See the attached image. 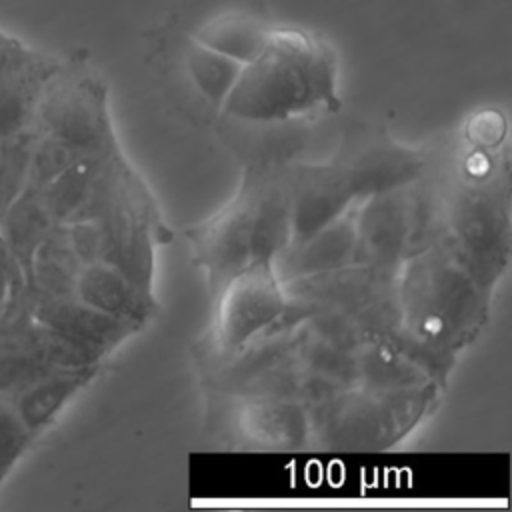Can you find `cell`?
Returning a JSON list of instances; mask_svg holds the SVG:
<instances>
[{
  "label": "cell",
  "instance_id": "9c48e42d",
  "mask_svg": "<svg viewBox=\"0 0 512 512\" xmlns=\"http://www.w3.org/2000/svg\"><path fill=\"white\" fill-rule=\"evenodd\" d=\"M508 232V204L496 186L488 184L458 194L442 238L472 274L492 288L508 262Z\"/></svg>",
  "mask_w": 512,
  "mask_h": 512
},
{
  "label": "cell",
  "instance_id": "52a82bcc",
  "mask_svg": "<svg viewBox=\"0 0 512 512\" xmlns=\"http://www.w3.org/2000/svg\"><path fill=\"white\" fill-rule=\"evenodd\" d=\"M100 364L40 322L30 308L28 286H20L0 314V392L12 394L30 380L56 370Z\"/></svg>",
  "mask_w": 512,
  "mask_h": 512
},
{
  "label": "cell",
  "instance_id": "d6986e66",
  "mask_svg": "<svg viewBox=\"0 0 512 512\" xmlns=\"http://www.w3.org/2000/svg\"><path fill=\"white\" fill-rule=\"evenodd\" d=\"M240 68L242 64L238 60L208 46H196L188 56V70L192 80L200 92L216 106L224 104L240 74Z\"/></svg>",
  "mask_w": 512,
  "mask_h": 512
},
{
  "label": "cell",
  "instance_id": "9a60e30c",
  "mask_svg": "<svg viewBox=\"0 0 512 512\" xmlns=\"http://www.w3.org/2000/svg\"><path fill=\"white\" fill-rule=\"evenodd\" d=\"M100 364L50 370L8 394L20 420L36 440L62 408L96 376Z\"/></svg>",
  "mask_w": 512,
  "mask_h": 512
},
{
  "label": "cell",
  "instance_id": "ffe728a7",
  "mask_svg": "<svg viewBox=\"0 0 512 512\" xmlns=\"http://www.w3.org/2000/svg\"><path fill=\"white\" fill-rule=\"evenodd\" d=\"M34 130L0 140V216L26 188Z\"/></svg>",
  "mask_w": 512,
  "mask_h": 512
},
{
  "label": "cell",
  "instance_id": "e0dca14e",
  "mask_svg": "<svg viewBox=\"0 0 512 512\" xmlns=\"http://www.w3.org/2000/svg\"><path fill=\"white\" fill-rule=\"evenodd\" d=\"M242 428L256 442L276 448H298L306 440L308 416L302 402L280 396H256L240 408Z\"/></svg>",
  "mask_w": 512,
  "mask_h": 512
},
{
  "label": "cell",
  "instance_id": "277c9868",
  "mask_svg": "<svg viewBox=\"0 0 512 512\" xmlns=\"http://www.w3.org/2000/svg\"><path fill=\"white\" fill-rule=\"evenodd\" d=\"M358 388H344L312 404V430L326 446H386L416 424L432 396V382L410 388Z\"/></svg>",
  "mask_w": 512,
  "mask_h": 512
},
{
  "label": "cell",
  "instance_id": "603a6c76",
  "mask_svg": "<svg viewBox=\"0 0 512 512\" xmlns=\"http://www.w3.org/2000/svg\"><path fill=\"white\" fill-rule=\"evenodd\" d=\"M24 284H26V280H24L22 270L18 268L8 246L0 238V314L6 308L10 296Z\"/></svg>",
  "mask_w": 512,
  "mask_h": 512
},
{
  "label": "cell",
  "instance_id": "7c38bea8",
  "mask_svg": "<svg viewBox=\"0 0 512 512\" xmlns=\"http://www.w3.org/2000/svg\"><path fill=\"white\" fill-rule=\"evenodd\" d=\"M358 202L314 234L288 242L272 258V266L282 284L354 264Z\"/></svg>",
  "mask_w": 512,
  "mask_h": 512
},
{
  "label": "cell",
  "instance_id": "3957f363",
  "mask_svg": "<svg viewBox=\"0 0 512 512\" xmlns=\"http://www.w3.org/2000/svg\"><path fill=\"white\" fill-rule=\"evenodd\" d=\"M290 236L288 180L262 172L246 174L238 194L188 232L194 258L214 292L244 268L272 260Z\"/></svg>",
  "mask_w": 512,
  "mask_h": 512
},
{
  "label": "cell",
  "instance_id": "5bb4252c",
  "mask_svg": "<svg viewBox=\"0 0 512 512\" xmlns=\"http://www.w3.org/2000/svg\"><path fill=\"white\" fill-rule=\"evenodd\" d=\"M58 64L56 56L30 48L0 74V140L32 130L42 90Z\"/></svg>",
  "mask_w": 512,
  "mask_h": 512
},
{
  "label": "cell",
  "instance_id": "44dd1931",
  "mask_svg": "<svg viewBox=\"0 0 512 512\" xmlns=\"http://www.w3.org/2000/svg\"><path fill=\"white\" fill-rule=\"evenodd\" d=\"M82 156L86 154H82L74 146L52 136L34 132L26 188H44L48 182H52L58 174H62L70 164H74Z\"/></svg>",
  "mask_w": 512,
  "mask_h": 512
},
{
  "label": "cell",
  "instance_id": "7402d4cb",
  "mask_svg": "<svg viewBox=\"0 0 512 512\" xmlns=\"http://www.w3.org/2000/svg\"><path fill=\"white\" fill-rule=\"evenodd\" d=\"M34 442L10 396L0 392V468L10 472Z\"/></svg>",
  "mask_w": 512,
  "mask_h": 512
},
{
  "label": "cell",
  "instance_id": "ba28073f",
  "mask_svg": "<svg viewBox=\"0 0 512 512\" xmlns=\"http://www.w3.org/2000/svg\"><path fill=\"white\" fill-rule=\"evenodd\" d=\"M214 338L224 354L242 352L268 332L288 306L286 288L272 260L256 262L228 278L216 290Z\"/></svg>",
  "mask_w": 512,
  "mask_h": 512
},
{
  "label": "cell",
  "instance_id": "4fadbf2b",
  "mask_svg": "<svg viewBox=\"0 0 512 512\" xmlns=\"http://www.w3.org/2000/svg\"><path fill=\"white\" fill-rule=\"evenodd\" d=\"M74 296L110 316L128 320L140 328L158 310V302L152 290L142 288L124 272L106 262H90L82 266Z\"/></svg>",
  "mask_w": 512,
  "mask_h": 512
},
{
  "label": "cell",
  "instance_id": "2e32d148",
  "mask_svg": "<svg viewBox=\"0 0 512 512\" xmlns=\"http://www.w3.org/2000/svg\"><path fill=\"white\" fill-rule=\"evenodd\" d=\"M58 226L40 188H24L0 216V238L18 268L28 276L30 260L40 242Z\"/></svg>",
  "mask_w": 512,
  "mask_h": 512
},
{
  "label": "cell",
  "instance_id": "484cf974",
  "mask_svg": "<svg viewBox=\"0 0 512 512\" xmlns=\"http://www.w3.org/2000/svg\"><path fill=\"white\" fill-rule=\"evenodd\" d=\"M8 474H10V472H6V470H4V468H0V484H2V482H4V478H6V476H8Z\"/></svg>",
  "mask_w": 512,
  "mask_h": 512
},
{
  "label": "cell",
  "instance_id": "30bf717a",
  "mask_svg": "<svg viewBox=\"0 0 512 512\" xmlns=\"http://www.w3.org/2000/svg\"><path fill=\"white\" fill-rule=\"evenodd\" d=\"M290 242L302 240L364 198L352 166L300 168L288 178Z\"/></svg>",
  "mask_w": 512,
  "mask_h": 512
},
{
  "label": "cell",
  "instance_id": "d4e9b609",
  "mask_svg": "<svg viewBox=\"0 0 512 512\" xmlns=\"http://www.w3.org/2000/svg\"><path fill=\"white\" fill-rule=\"evenodd\" d=\"M30 46L20 42L18 38L10 36L8 32L0 30V74L6 72L10 66H14L20 58L28 54Z\"/></svg>",
  "mask_w": 512,
  "mask_h": 512
},
{
  "label": "cell",
  "instance_id": "ac0fdd59",
  "mask_svg": "<svg viewBox=\"0 0 512 512\" xmlns=\"http://www.w3.org/2000/svg\"><path fill=\"white\" fill-rule=\"evenodd\" d=\"M82 266L84 264L70 242L66 224H58L36 248L30 260L26 286L38 296H72Z\"/></svg>",
  "mask_w": 512,
  "mask_h": 512
},
{
  "label": "cell",
  "instance_id": "5b68a950",
  "mask_svg": "<svg viewBox=\"0 0 512 512\" xmlns=\"http://www.w3.org/2000/svg\"><path fill=\"white\" fill-rule=\"evenodd\" d=\"M32 130L62 140L82 154L118 148L108 112L106 84L80 60H60L50 74Z\"/></svg>",
  "mask_w": 512,
  "mask_h": 512
},
{
  "label": "cell",
  "instance_id": "cb8c5ba5",
  "mask_svg": "<svg viewBox=\"0 0 512 512\" xmlns=\"http://www.w3.org/2000/svg\"><path fill=\"white\" fill-rule=\"evenodd\" d=\"M502 134H504V120L500 118L498 112H492V110L478 114L470 124V136L474 138V142H478V146H492L500 140Z\"/></svg>",
  "mask_w": 512,
  "mask_h": 512
},
{
  "label": "cell",
  "instance_id": "6da1fadb",
  "mask_svg": "<svg viewBox=\"0 0 512 512\" xmlns=\"http://www.w3.org/2000/svg\"><path fill=\"white\" fill-rule=\"evenodd\" d=\"M490 292L446 238H436L400 266L396 342L424 368L440 364L478 334Z\"/></svg>",
  "mask_w": 512,
  "mask_h": 512
},
{
  "label": "cell",
  "instance_id": "8fae6325",
  "mask_svg": "<svg viewBox=\"0 0 512 512\" xmlns=\"http://www.w3.org/2000/svg\"><path fill=\"white\" fill-rule=\"evenodd\" d=\"M32 314L80 348L94 360H102L118 348L140 326L110 316L80 298L72 296H38L28 290Z\"/></svg>",
  "mask_w": 512,
  "mask_h": 512
},
{
  "label": "cell",
  "instance_id": "8992f818",
  "mask_svg": "<svg viewBox=\"0 0 512 512\" xmlns=\"http://www.w3.org/2000/svg\"><path fill=\"white\" fill-rule=\"evenodd\" d=\"M434 220L432 200L406 184L364 196L356 206L354 264L398 272L430 244Z\"/></svg>",
  "mask_w": 512,
  "mask_h": 512
},
{
  "label": "cell",
  "instance_id": "7a4b0ae2",
  "mask_svg": "<svg viewBox=\"0 0 512 512\" xmlns=\"http://www.w3.org/2000/svg\"><path fill=\"white\" fill-rule=\"evenodd\" d=\"M336 58L316 34L280 28L240 68L222 110L240 120L276 122L316 108H338Z\"/></svg>",
  "mask_w": 512,
  "mask_h": 512
}]
</instances>
